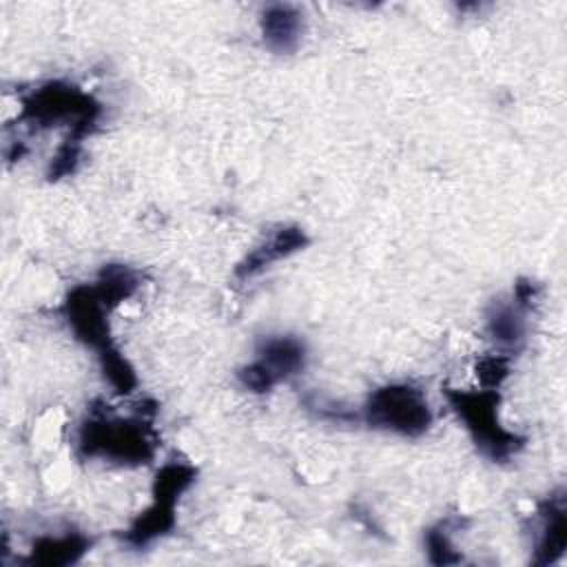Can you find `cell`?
<instances>
[{"label":"cell","mask_w":567,"mask_h":567,"mask_svg":"<svg viewBox=\"0 0 567 567\" xmlns=\"http://www.w3.org/2000/svg\"><path fill=\"white\" fill-rule=\"evenodd\" d=\"M109 312L111 308L97 295L93 284L71 288L62 301V315L69 328L73 330L75 339L95 350L100 368L106 381L113 385V390L117 394H128L137 385V377L131 363L124 359V354L111 339Z\"/></svg>","instance_id":"cell-1"},{"label":"cell","mask_w":567,"mask_h":567,"mask_svg":"<svg viewBox=\"0 0 567 567\" xmlns=\"http://www.w3.org/2000/svg\"><path fill=\"white\" fill-rule=\"evenodd\" d=\"M80 458H106L122 465L151 463L157 447V436L151 421L140 414L137 419H113L93 410L78 430Z\"/></svg>","instance_id":"cell-2"},{"label":"cell","mask_w":567,"mask_h":567,"mask_svg":"<svg viewBox=\"0 0 567 567\" xmlns=\"http://www.w3.org/2000/svg\"><path fill=\"white\" fill-rule=\"evenodd\" d=\"M20 104H22L18 115L20 122H29L35 128L64 124L69 126L66 137L78 142H82L89 133H93L102 115V104L93 95L62 80L44 82L42 86L24 95Z\"/></svg>","instance_id":"cell-3"},{"label":"cell","mask_w":567,"mask_h":567,"mask_svg":"<svg viewBox=\"0 0 567 567\" xmlns=\"http://www.w3.org/2000/svg\"><path fill=\"white\" fill-rule=\"evenodd\" d=\"M450 408L456 416L465 423L476 447L492 461L505 463L514 454L525 447V436L507 430L498 421V390H461V388H445L443 390Z\"/></svg>","instance_id":"cell-4"},{"label":"cell","mask_w":567,"mask_h":567,"mask_svg":"<svg viewBox=\"0 0 567 567\" xmlns=\"http://www.w3.org/2000/svg\"><path fill=\"white\" fill-rule=\"evenodd\" d=\"M361 416L374 430L408 439L425 434L434 421L423 390L412 383H388L372 390L363 403Z\"/></svg>","instance_id":"cell-5"},{"label":"cell","mask_w":567,"mask_h":567,"mask_svg":"<svg viewBox=\"0 0 567 567\" xmlns=\"http://www.w3.org/2000/svg\"><path fill=\"white\" fill-rule=\"evenodd\" d=\"M197 470L184 461H171L159 467L153 481V503L124 532V543L131 547H146L155 538L175 527V505L179 496L193 485Z\"/></svg>","instance_id":"cell-6"},{"label":"cell","mask_w":567,"mask_h":567,"mask_svg":"<svg viewBox=\"0 0 567 567\" xmlns=\"http://www.w3.org/2000/svg\"><path fill=\"white\" fill-rule=\"evenodd\" d=\"M306 365V348L297 337H266L257 346V359L237 370L239 383L250 392H268L277 383L299 374Z\"/></svg>","instance_id":"cell-7"},{"label":"cell","mask_w":567,"mask_h":567,"mask_svg":"<svg viewBox=\"0 0 567 567\" xmlns=\"http://www.w3.org/2000/svg\"><path fill=\"white\" fill-rule=\"evenodd\" d=\"M540 516V536L536 540V551L532 563L538 567L554 565L563 558L567 547V507H565V489L549 494L538 505Z\"/></svg>","instance_id":"cell-8"},{"label":"cell","mask_w":567,"mask_h":567,"mask_svg":"<svg viewBox=\"0 0 567 567\" xmlns=\"http://www.w3.org/2000/svg\"><path fill=\"white\" fill-rule=\"evenodd\" d=\"M308 244H310V239L303 228L281 226L235 266V277L241 281L250 279V277L264 272L266 268H270L275 261L303 250Z\"/></svg>","instance_id":"cell-9"},{"label":"cell","mask_w":567,"mask_h":567,"mask_svg":"<svg viewBox=\"0 0 567 567\" xmlns=\"http://www.w3.org/2000/svg\"><path fill=\"white\" fill-rule=\"evenodd\" d=\"M259 29L266 47L275 53H292L299 47L303 31V13L290 2H275L264 7Z\"/></svg>","instance_id":"cell-10"},{"label":"cell","mask_w":567,"mask_h":567,"mask_svg":"<svg viewBox=\"0 0 567 567\" xmlns=\"http://www.w3.org/2000/svg\"><path fill=\"white\" fill-rule=\"evenodd\" d=\"M89 547L91 540L80 532H69L64 536H42L33 543L24 563L40 567H64L78 563L89 551Z\"/></svg>","instance_id":"cell-11"},{"label":"cell","mask_w":567,"mask_h":567,"mask_svg":"<svg viewBox=\"0 0 567 567\" xmlns=\"http://www.w3.org/2000/svg\"><path fill=\"white\" fill-rule=\"evenodd\" d=\"M525 312L514 299H494L487 308V334L509 354L520 350L525 341Z\"/></svg>","instance_id":"cell-12"},{"label":"cell","mask_w":567,"mask_h":567,"mask_svg":"<svg viewBox=\"0 0 567 567\" xmlns=\"http://www.w3.org/2000/svg\"><path fill=\"white\" fill-rule=\"evenodd\" d=\"M97 295L104 299V303L113 310L122 301L135 295L140 286V275L124 264H106L97 272V279L93 281Z\"/></svg>","instance_id":"cell-13"},{"label":"cell","mask_w":567,"mask_h":567,"mask_svg":"<svg viewBox=\"0 0 567 567\" xmlns=\"http://www.w3.org/2000/svg\"><path fill=\"white\" fill-rule=\"evenodd\" d=\"M456 523H461V518H445L425 532L423 540H425L427 558L432 565H456L463 560V556L456 551L452 536H450L452 527Z\"/></svg>","instance_id":"cell-14"},{"label":"cell","mask_w":567,"mask_h":567,"mask_svg":"<svg viewBox=\"0 0 567 567\" xmlns=\"http://www.w3.org/2000/svg\"><path fill=\"white\" fill-rule=\"evenodd\" d=\"M509 354H483L476 359L474 372L481 388L498 390L503 381L509 377Z\"/></svg>","instance_id":"cell-15"},{"label":"cell","mask_w":567,"mask_h":567,"mask_svg":"<svg viewBox=\"0 0 567 567\" xmlns=\"http://www.w3.org/2000/svg\"><path fill=\"white\" fill-rule=\"evenodd\" d=\"M80 157H82V142L64 137V142L58 146L55 155L51 157L47 177L51 182H55V179H62L66 175H73L80 166Z\"/></svg>","instance_id":"cell-16"},{"label":"cell","mask_w":567,"mask_h":567,"mask_svg":"<svg viewBox=\"0 0 567 567\" xmlns=\"http://www.w3.org/2000/svg\"><path fill=\"white\" fill-rule=\"evenodd\" d=\"M538 292H540V286L527 277H518L516 284H514V295L512 299L523 308V310H529L532 303L538 299Z\"/></svg>","instance_id":"cell-17"}]
</instances>
